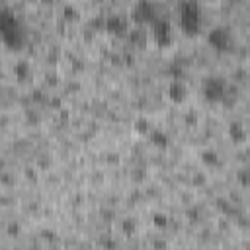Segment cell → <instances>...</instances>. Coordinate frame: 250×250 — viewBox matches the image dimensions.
I'll return each mask as SVG.
<instances>
[{
    "label": "cell",
    "instance_id": "obj_1",
    "mask_svg": "<svg viewBox=\"0 0 250 250\" xmlns=\"http://www.w3.org/2000/svg\"><path fill=\"white\" fill-rule=\"evenodd\" d=\"M0 37H2L4 47L10 51H20L25 43L23 27L8 6H4L0 12Z\"/></svg>",
    "mask_w": 250,
    "mask_h": 250
},
{
    "label": "cell",
    "instance_id": "obj_2",
    "mask_svg": "<svg viewBox=\"0 0 250 250\" xmlns=\"http://www.w3.org/2000/svg\"><path fill=\"white\" fill-rule=\"evenodd\" d=\"M178 21H180L182 31L188 37H195L201 31V23H203L199 2L197 0H182L180 8H178Z\"/></svg>",
    "mask_w": 250,
    "mask_h": 250
},
{
    "label": "cell",
    "instance_id": "obj_3",
    "mask_svg": "<svg viewBox=\"0 0 250 250\" xmlns=\"http://www.w3.org/2000/svg\"><path fill=\"white\" fill-rule=\"evenodd\" d=\"M229 88H227V80L223 76H207L201 84V94L205 98V102L209 104H219L225 100Z\"/></svg>",
    "mask_w": 250,
    "mask_h": 250
},
{
    "label": "cell",
    "instance_id": "obj_4",
    "mask_svg": "<svg viewBox=\"0 0 250 250\" xmlns=\"http://www.w3.org/2000/svg\"><path fill=\"white\" fill-rule=\"evenodd\" d=\"M131 18L137 25H150L158 20V10L152 0H137L131 8Z\"/></svg>",
    "mask_w": 250,
    "mask_h": 250
},
{
    "label": "cell",
    "instance_id": "obj_5",
    "mask_svg": "<svg viewBox=\"0 0 250 250\" xmlns=\"http://www.w3.org/2000/svg\"><path fill=\"white\" fill-rule=\"evenodd\" d=\"M207 43L211 49H215L217 53H227L232 49V35L230 29L225 25H215L209 29L207 33Z\"/></svg>",
    "mask_w": 250,
    "mask_h": 250
},
{
    "label": "cell",
    "instance_id": "obj_6",
    "mask_svg": "<svg viewBox=\"0 0 250 250\" xmlns=\"http://www.w3.org/2000/svg\"><path fill=\"white\" fill-rule=\"evenodd\" d=\"M150 31H152V39H154L156 47L166 49V47L172 45V41H174V31H172V25H170L168 20L158 18L156 21L150 23Z\"/></svg>",
    "mask_w": 250,
    "mask_h": 250
},
{
    "label": "cell",
    "instance_id": "obj_7",
    "mask_svg": "<svg viewBox=\"0 0 250 250\" xmlns=\"http://www.w3.org/2000/svg\"><path fill=\"white\" fill-rule=\"evenodd\" d=\"M105 33L113 35V37H123L129 33V21L121 16V14H111L105 18V27H104Z\"/></svg>",
    "mask_w": 250,
    "mask_h": 250
},
{
    "label": "cell",
    "instance_id": "obj_8",
    "mask_svg": "<svg viewBox=\"0 0 250 250\" xmlns=\"http://www.w3.org/2000/svg\"><path fill=\"white\" fill-rule=\"evenodd\" d=\"M166 96L172 104H184L188 100V86L184 80H172L166 88Z\"/></svg>",
    "mask_w": 250,
    "mask_h": 250
},
{
    "label": "cell",
    "instance_id": "obj_9",
    "mask_svg": "<svg viewBox=\"0 0 250 250\" xmlns=\"http://www.w3.org/2000/svg\"><path fill=\"white\" fill-rule=\"evenodd\" d=\"M127 41H129V45H133L135 49H146V45H148V37H146V31L143 29V25H135V27H131L129 29V33H127Z\"/></svg>",
    "mask_w": 250,
    "mask_h": 250
},
{
    "label": "cell",
    "instance_id": "obj_10",
    "mask_svg": "<svg viewBox=\"0 0 250 250\" xmlns=\"http://www.w3.org/2000/svg\"><path fill=\"white\" fill-rule=\"evenodd\" d=\"M227 133H229V139H230L234 145H242V143L246 141V137H248L246 127H244L240 121H230Z\"/></svg>",
    "mask_w": 250,
    "mask_h": 250
},
{
    "label": "cell",
    "instance_id": "obj_11",
    "mask_svg": "<svg viewBox=\"0 0 250 250\" xmlns=\"http://www.w3.org/2000/svg\"><path fill=\"white\" fill-rule=\"evenodd\" d=\"M12 70H14V76H16L18 82H29V80L33 78L31 66H29L27 61H16V64H14Z\"/></svg>",
    "mask_w": 250,
    "mask_h": 250
},
{
    "label": "cell",
    "instance_id": "obj_12",
    "mask_svg": "<svg viewBox=\"0 0 250 250\" xmlns=\"http://www.w3.org/2000/svg\"><path fill=\"white\" fill-rule=\"evenodd\" d=\"M148 139H150V143H152L156 148H168V146H170V137H168V133L162 131V129H152V131L148 133Z\"/></svg>",
    "mask_w": 250,
    "mask_h": 250
},
{
    "label": "cell",
    "instance_id": "obj_13",
    "mask_svg": "<svg viewBox=\"0 0 250 250\" xmlns=\"http://www.w3.org/2000/svg\"><path fill=\"white\" fill-rule=\"evenodd\" d=\"M199 160H201V164H203V166H207V168H215V166H219V164H221L219 152H215V150H211V148L201 150V152H199Z\"/></svg>",
    "mask_w": 250,
    "mask_h": 250
},
{
    "label": "cell",
    "instance_id": "obj_14",
    "mask_svg": "<svg viewBox=\"0 0 250 250\" xmlns=\"http://www.w3.org/2000/svg\"><path fill=\"white\" fill-rule=\"evenodd\" d=\"M61 14H62V20L64 21H70V23L80 20V10L76 6H72V4H64L62 10H61Z\"/></svg>",
    "mask_w": 250,
    "mask_h": 250
},
{
    "label": "cell",
    "instance_id": "obj_15",
    "mask_svg": "<svg viewBox=\"0 0 250 250\" xmlns=\"http://www.w3.org/2000/svg\"><path fill=\"white\" fill-rule=\"evenodd\" d=\"M215 205H217V209H219L223 215H236L234 205H232L229 199H225V197H219V199L215 201Z\"/></svg>",
    "mask_w": 250,
    "mask_h": 250
},
{
    "label": "cell",
    "instance_id": "obj_16",
    "mask_svg": "<svg viewBox=\"0 0 250 250\" xmlns=\"http://www.w3.org/2000/svg\"><path fill=\"white\" fill-rule=\"evenodd\" d=\"M137 221L133 219V217H127V219H123V223H121V230H123V234L125 236H133L135 232H137Z\"/></svg>",
    "mask_w": 250,
    "mask_h": 250
},
{
    "label": "cell",
    "instance_id": "obj_17",
    "mask_svg": "<svg viewBox=\"0 0 250 250\" xmlns=\"http://www.w3.org/2000/svg\"><path fill=\"white\" fill-rule=\"evenodd\" d=\"M135 131L139 133V135H148L150 131H152V127H150V121L148 119H145V117H139L137 121H135Z\"/></svg>",
    "mask_w": 250,
    "mask_h": 250
},
{
    "label": "cell",
    "instance_id": "obj_18",
    "mask_svg": "<svg viewBox=\"0 0 250 250\" xmlns=\"http://www.w3.org/2000/svg\"><path fill=\"white\" fill-rule=\"evenodd\" d=\"M236 180H238V184H240V186L250 188V166L240 168V170L236 172Z\"/></svg>",
    "mask_w": 250,
    "mask_h": 250
},
{
    "label": "cell",
    "instance_id": "obj_19",
    "mask_svg": "<svg viewBox=\"0 0 250 250\" xmlns=\"http://www.w3.org/2000/svg\"><path fill=\"white\" fill-rule=\"evenodd\" d=\"M152 225H154L156 229H166V227L170 225V219H168V215H164V213H154V215H152Z\"/></svg>",
    "mask_w": 250,
    "mask_h": 250
},
{
    "label": "cell",
    "instance_id": "obj_20",
    "mask_svg": "<svg viewBox=\"0 0 250 250\" xmlns=\"http://www.w3.org/2000/svg\"><path fill=\"white\" fill-rule=\"evenodd\" d=\"M168 72H170L172 80H182V78H184V68H182L180 62H172V64L168 66Z\"/></svg>",
    "mask_w": 250,
    "mask_h": 250
},
{
    "label": "cell",
    "instance_id": "obj_21",
    "mask_svg": "<svg viewBox=\"0 0 250 250\" xmlns=\"http://www.w3.org/2000/svg\"><path fill=\"white\" fill-rule=\"evenodd\" d=\"M184 123H186L188 127H195V125H197V113H195V111H188V113L184 115Z\"/></svg>",
    "mask_w": 250,
    "mask_h": 250
},
{
    "label": "cell",
    "instance_id": "obj_22",
    "mask_svg": "<svg viewBox=\"0 0 250 250\" xmlns=\"http://www.w3.org/2000/svg\"><path fill=\"white\" fill-rule=\"evenodd\" d=\"M31 100H33V102H37V104L49 102V98H47V96H45L41 90H33V92H31Z\"/></svg>",
    "mask_w": 250,
    "mask_h": 250
},
{
    "label": "cell",
    "instance_id": "obj_23",
    "mask_svg": "<svg viewBox=\"0 0 250 250\" xmlns=\"http://www.w3.org/2000/svg\"><path fill=\"white\" fill-rule=\"evenodd\" d=\"M186 217H189V221H197V211L189 209V211H186Z\"/></svg>",
    "mask_w": 250,
    "mask_h": 250
},
{
    "label": "cell",
    "instance_id": "obj_24",
    "mask_svg": "<svg viewBox=\"0 0 250 250\" xmlns=\"http://www.w3.org/2000/svg\"><path fill=\"white\" fill-rule=\"evenodd\" d=\"M193 182H195V184H205V176H201V174H197V176L193 178Z\"/></svg>",
    "mask_w": 250,
    "mask_h": 250
},
{
    "label": "cell",
    "instance_id": "obj_25",
    "mask_svg": "<svg viewBox=\"0 0 250 250\" xmlns=\"http://www.w3.org/2000/svg\"><path fill=\"white\" fill-rule=\"evenodd\" d=\"M43 2H45V4H51V0H43Z\"/></svg>",
    "mask_w": 250,
    "mask_h": 250
}]
</instances>
